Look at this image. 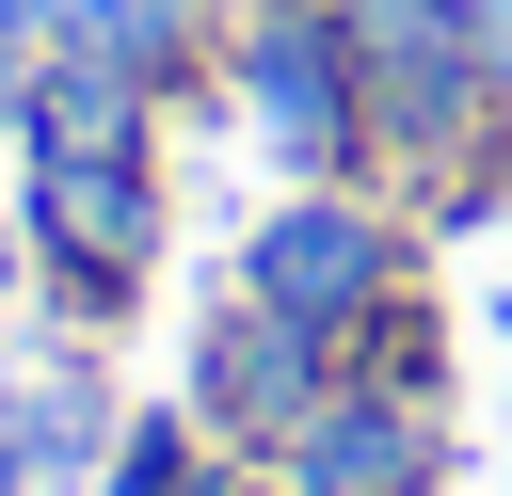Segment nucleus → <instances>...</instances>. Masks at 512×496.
Returning <instances> with one entry per match:
<instances>
[{"instance_id": "obj_1", "label": "nucleus", "mask_w": 512, "mask_h": 496, "mask_svg": "<svg viewBox=\"0 0 512 496\" xmlns=\"http://www.w3.org/2000/svg\"><path fill=\"white\" fill-rule=\"evenodd\" d=\"M240 304L304 320V336L352 368V352L400 320V224H384L368 192H320V176H304V192H288V208L240 240Z\"/></svg>"}, {"instance_id": "obj_2", "label": "nucleus", "mask_w": 512, "mask_h": 496, "mask_svg": "<svg viewBox=\"0 0 512 496\" xmlns=\"http://www.w3.org/2000/svg\"><path fill=\"white\" fill-rule=\"evenodd\" d=\"M288 496H448V400L400 384V368H336L320 416L272 448Z\"/></svg>"}, {"instance_id": "obj_3", "label": "nucleus", "mask_w": 512, "mask_h": 496, "mask_svg": "<svg viewBox=\"0 0 512 496\" xmlns=\"http://www.w3.org/2000/svg\"><path fill=\"white\" fill-rule=\"evenodd\" d=\"M240 112H256V144H272L288 176H336V160L368 144L352 16H336V0H272V16H256V48H240Z\"/></svg>"}, {"instance_id": "obj_4", "label": "nucleus", "mask_w": 512, "mask_h": 496, "mask_svg": "<svg viewBox=\"0 0 512 496\" xmlns=\"http://www.w3.org/2000/svg\"><path fill=\"white\" fill-rule=\"evenodd\" d=\"M32 256L80 320H112L160 272V176L144 160H32Z\"/></svg>"}, {"instance_id": "obj_5", "label": "nucleus", "mask_w": 512, "mask_h": 496, "mask_svg": "<svg viewBox=\"0 0 512 496\" xmlns=\"http://www.w3.org/2000/svg\"><path fill=\"white\" fill-rule=\"evenodd\" d=\"M320 384H336V352H320L304 320H272V304H224V336L192 352V416L240 432V448H288V432L320 416Z\"/></svg>"}, {"instance_id": "obj_6", "label": "nucleus", "mask_w": 512, "mask_h": 496, "mask_svg": "<svg viewBox=\"0 0 512 496\" xmlns=\"http://www.w3.org/2000/svg\"><path fill=\"white\" fill-rule=\"evenodd\" d=\"M144 96H160L144 64H112V48L64 32L32 64V160H144Z\"/></svg>"}, {"instance_id": "obj_7", "label": "nucleus", "mask_w": 512, "mask_h": 496, "mask_svg": "<svg viewBox=\"0 0 512 496\" xmlns=\"http://www.w3.org/2000/svg\"><path fill=\"white\" fill-rule=\"evenodd\" d=\"M64 32H80V48H112V64H144V80H176V64H192V32H208V0H64Z\"/></svg>"}, {"instance_id": "obj_8", "label": "nucleus", "mask_w": 512, "mask_h": 496, "mask_svg": "<svg viewBox=\"0 0 512 496\" xmlns=\"http://www.w3.org/2000/svg\"><path fill=\"white\" fill-rule=\"evenodd\" d=\"M112 496H208V464H192V416H128V448H112Z\"/></svg>"}, {"instance_id": "obj_9", "label": "nucleus", "mask_w": 512, "mask_h": 496, "mask_svg": "<svg viewBox=\"0 0 512 496\" xmlns=\"http://www.w3.org/2000/svg\"><path fill=\"white\" fill-rule=\"evenodd\" d=\"M464 48H480V96H512V0H464Z\"/></svg>"}, {"instance_id": "obj_10", "label": "nucleus", "mask_w": 512, "mask_h": 496, "mask_svg": "<svg viewBox=\"0 0 512 496\" xmlns=\"http://www.w3.org/2000/svg\"><path fill=\"white\" fill-rule=\"evenodd\" d=\"M0 128H32V64L16 48H0Z\"/></svg>"}, {"instance_id": "obj_11", "label": "nucleus", "mask_w": 512, "mask_h": 496, "mask_svg": "<svg viewBox=\"0 0 512 496\" xmlns=\"http://www.w3.org/2000/svg\"><path fill=\"white\" fill-rule=\"evenodd\" d=\"M272 496H288V480H272Z\"/></svg>"}]
</instances>
